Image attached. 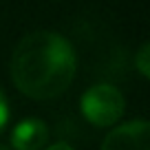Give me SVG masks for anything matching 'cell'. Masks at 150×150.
<instances>
[{
	"mask_svg": "<svg viewBox=\"0 0 150 150\" xmlns=\"http://www.w3.org/2000/svg\"><path fill=\"white\" fill-rule=\"evenodd\" d=\"M75 51L66 38L53 31L24 35L11 55V80L20 93L33 99H53L75 77Z\"/></svg>",
	"mask_w": 150,
	"mask_h": 150,
	"instance_id": "6da1fadb",
	"label": "cell"
},
{
	"mask_svg": "<svg viewBox=\"0 0 150 150\" xmlns=\"http://www.w3.org/2000/svg\"><path fill=\"white\" fill-rule=\"evenodd\" d=\"M82 112L93 126L106 128L117 124L124 115V95L110 84H95L82 95Z\"/></svg>",
	"mask_w": 150,
	"mask_h": 150,
	"instance_id": "7a4b0ae2",
	"label": "cell"
},
{
	"mask_svg": "<svg viewBox=\"0 0 150 150\" xmlns=\"http://www.w3.org/2000/svg\"><path fill=\"white\" fill-rule=\"evenodd\" d=\"M150 126L146 119H135L117 126L106 135L102 150H150Z\"/></svg>",
	"mask_w": 150,
	"mask_h": 150,
	"instance_id": "3957f363",
	"label": "cell"
},
{
	"mask_svg": "<svg viewBox=\"0 0 150 150\" xmlns=\"http://www.w3.org/2000/svg\"><path fill=\"white\" fill-rule=\"evenodd\" d=\"M47 137H49V128L44 126L42 119L29 117L22 119L11 130V146L16 150H40L47 144Z\"/></svg>",
	"mask_w": 150,
	"mask_h": 150,
	"instance_id": "277c9868",
	"label": "cell"
},
{
	"mask_svg": "<svg viewBox=\"0 0 150 150\" xmlns=\"http://www.w3.org/2000/svg\"><path fill=\"white\" fill-rule=\"evenodd\" d=\"M135 64H137V69H139V73L144 77H150V47L148 44H141V49L137 51Z\"/></svg>",
	"mask_w": 150,
	"mask_h": 150,
	"instance_id": "5b68a950",
	"label": "cell"
},
{
	"mask_svg": "<svg viewBox=\"0 0 150 150\" xmlns=\"http://www.w3.org/2000/svg\"><path fill=\"white\" fill-rule=\"evenodd\" d=\"M7 122H9V102H7L2 88H0V130L7 126Z\"/></svg>",
	"mask_w": 150,
	"mask_h": 150,
	"instance_id": "8992f818",
	"label": "cell"
},
{
	"mask_svg": "<svg viewBox=\"0 0 150 150\" xmlns=\"http://www.w3.org/2000/svg\"><path fill=\"white\" fill-rule=\"evenodd\" d=\"M47 150H73L69 144H53V146H49Z\"/></svg>",
	"mask_w": 150,
	"mask_h": 150,
	"instance_id": "52a82bcc",
	"label": "cell"
},
{
	"mask_svg": "<svg viewBox=\"0 0 150 150\" xmlns=\"http://www.w3.org/2000/svg\"><path fill=\"white\" fill-rule=\"evenodd\" d=\"M0 150H7V148H0Z\"/></svg>",
	"mask_w": 150,
	"mask_h": 150,
	"instance_id": "ba28073f",
	"label": "cell"
}]
</instances>
